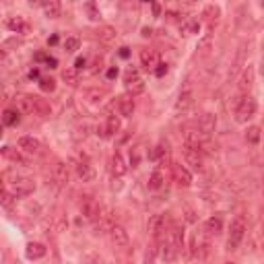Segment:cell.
Instances as JSON below:
<instances>
[{"label":"cell","mask_w":264,"mask_h":264,"mask_svg":"<svg viewBox=\"0 0 264 264\" xmlns=\"http://www.w3.org/2000/svg\"><path fill=\"white\" fill-rule=\"evenodd\" d=\"M13 103H15V110L19 113H33L36 112V97H31V95H15Z\"/></svg>","instance_id":"8"},{"label":"cell","mask_w":264,"mask_h":264,"mask_svg":"<svg viewBox=\"0 0 264 264\" xmlns=\"http://www.w3.org/2000/svg\"><path fill=\"white\" fill-rule=\"evenodd\" d=\"M163 223H165V219H163L161 215H153L151 219H149V223H147V231L157 237L159 233L163 231V229H161V227H163Z\"/></svg>","instance_id":"21"},{"label":"cell","mask_w":264,"mask_h":264,"mask_svg":"<svg viewBox=\"0 0 264 264\" xmlns=\"http://www.w3.org/2000/svg\"><path fill=\"white\" fill-rule=\"evenodd\" d=\"M52 176H54V182H56V184L64 186V184L68 182V167H66L62 161H58V163L54 165V169H52Z\"/></svg>","instance_id":"20"},{"label":"cell","mask_w":264,"mask_h":264,"mask_svg":"<svg viewBox=\"0 0 264 264\" xmlns=\"http://www.w3.org/2000/svg\"><path fill=\"white\" fill-rule=\"evenodd\" d=\"M246 141L250 145H258V141H260V128L258 126H250V128L246 130Z\"/></svg>","instance_id":"35"},{"label":"cell","mask_w":264,"mask_h":264,"mask_svg":"<svg viewBox=\"0 0 264 264\" xmlns=\"http://www.w3.org/2000/svg\"><path fill=\"white\" fill-rule=\"evenodd\" d=\"M174 180L178 182V186L182 188H188L192 186V174H190V169H186L184 165H174Z\"/></svg>","instance_id":"13"},{"label":"cell","mask_w":264,"mask_h":264,"mask_svg":"<svg viewBox=\"0 0 264 264\" xmlns=\"http://www.w3.org/2000/svg\"><path fill=\"white\" fill-rule=\"evenodd\" d=\"M192 103H194V93L192 91H182V93L178 95V101H176V112L184 113V112H188L192 108Z\"/></svg>","instance_id":"16"},{"label":"cell","mask_w":264,"mask_h":264,"mask_svg":"<svg viewBox=\"0 0 264 264\" xmlns=\"http://www.w3.org/2000/svg\"><path fill=\"white\" fill-rule=\"evenodd\" d=\"M113 229V223H112V217L110 215H101L99 219H97V223H95V233H110Z\"/></svg>","instance_id":"26"},{"label":"cell","mask_w":264,"mask_h":264,"mask_svg":"<svg viewBox=\"0 0 264 264\" xmlns=\"http://www.w3.org/2000/svg\"><path fill=\"white\" fill-rule=\"evenodd\" d=\"M97 38H99V41H112L113 38H116V29L110 27V25H103L97 31Z\"/></svg>","instance_id":"33"},{"label":"cell","mask_w":264,"mask_h":264,"mask_svg":"<svg viewBox=\"0 0 264 264\" xmlns=\"http://www.w3.org/2000/svg\"><path fill=\"white\" fill-rule=\"evenodd\" d=\"M151 33H153V29H149V27L143 29V36H145V38H151Z\"/></svg>","instance_id":"51"},{"label":"cell","mask_w":264,"mask_h":264,"mask_svg":"<svg viewBox=\"0 0 264 264\" xmlns=\"http://www.w3.org/2000/svg\"><path fill=\"white\" fill-rule=\"evenodd\" d=\"M13 264H21V262H19V260H15V262H13Z\"/></svg>","instance_id":"54"},{"label":"cell","mask_w":264,"mask_h":264,"mask_svg":"<svg viewBox=\"0 0 264 264\" xmlns=\"http://www.w3.org/2000/svg\"><path fill=\"white\" fill-rule=\"evenodd\" d=\"M110 171H112V176L113 178H122L126 171H128V165L124 163V159L120 153H113L112 159H110Z\"/></svg>","instance_id":"12"},{"label":"cell","mask_w":264,"mask_h":264,"mask_svg":"<svg viewBox=\"0 0 264 264\" xmlns=\"http://www.w3.org/2000/svg\"><path fill=\"white\" fill-rule=\"evenodd\" d=\"M62 81L66 85H71V87H76L78 85V71H76L75 66L64 68V71H62Z\"/></svg>","instance_id":"29"},{"label":"cell","mask_w":264,"mask_h":264,"mask_svg":"<svg viewBox=\"0 0 264 264\" xmlns=\"http://www.w3.org/2000/svg\"><path fill=\"white\" fill-rule=\"evenodd\" d=\"M141 64L147 71H155V68L161 64V58H159L157 50H141Z\"/></svg>","instance_id":"10"},{"label":"cell","mask_w":264,"mask_h":264,"mask_svg":"<svg viewBox=\"0 0 264 264\" xmlns=\"http://www.w3.org/2000/svg\"><path fill=\"white\" fill-rule=\"evenodd\" d=\"M260 75L264 76V58H262V62H260Z\"/></svg>","instance_id":"53"},{"label":"cell","mask_w":264,"mask_h":264,"mask_svg":"<svg viewBox=\"0 0 264 264\" xmlns=\"http://www.w3.org/2000/svg\"><path fill=\"white\" fill-rule=\"evenodd\" d=\"M76 174L83 182H91L95 178V169L91 167L87 161H81V163H76Z\"/></svg>","instance_id":"25"},{"label":"cell","mask_w":264,"mask_h":264,"mask_svg":"<svg viewBox=\"0 0 264 264\" xmlns=\"http://www.w3.org/2000/svg\"><path fill=\"white\" fill-rule=\"evenodd\" d=\"M4 25L10 29V31H15V33H25L29 29V25L25 23V19L23 17H8L4 21Z\"/></svg>","instance_id":"19"},{"label":"cell","mask_w":264,"mask_h":264,"mask_svg":"<svg viewBox=\"0 0 264 264\" xmlns=\"http://www.w3.org/2000/svg\"><path fill=\"white\" fill-rule=\"evenodd\" d=\"M204 15L209 17V21H213V19L217 21V17H219V8H217V6H209V8L204 10Z\"/></svg>","instance_id":"42"},{"label":"cell","mask_w":264,"mask_h":264,"mask_svg":"<svg viewBox=\"0 0 264 264\" xmlns=\"http://www.w3.org/2000/svg\"><path fill=\"white\" fill-rule=\"evenodd\" d=\"M85 64H87V60L85 58H76V62H75V68L78 73H81V68H85Z\"/></svg>","instance_id":"44"},{"label":"cell","mask_w":264,"mask_h":264,"mask_svg":"<svg viewBox=\"0 0 264 264\" xmlns=\"http://www.w3.org/2000/svg\"><path fill=\"white\" fill-rule=\"evenodd\" d=\"M120 126H122V124H120V118H118V116H108L106 124H103V126H99V128H97V132L103 136V139H110V136L118 134Z\"/></svg>","instance_id":"11"},{"label":"cell","mask_w":264,"mask_h":264,"mask_svg":"<svg viewBox=\"0 0 264 264\" xmlns=\"http://www.w3.org/2000/svg\"><path fill=\"white\" fill-rule=\"evenodd\" d=\"M225 264H235V262H225Z\"/></svg>","instance_id":"55"},{"label":"cell","mask_w":264,"mask_h":264,"mask_svg":"<svg viewBox=\"0 0 264 264\" xmlns=\"http://www.w3.org/2000/svg\"><path fill=\"white\" fill-rule=\"evenodd\" d=\"M36 192V182L29 180V178H17L13 182V194L15 198H25L29 194Z\"/></svg>","instance_id":"5"},{"label":"cell","mask_w":264,"mask_h":264,"mask_svg":"<svg viewBox=\"0 0 264 264\" xmlns=\"http://www.w3.org/2000/svg\"><path fill=\"white\" fill-rule=\"evenodd\" d=\"M29 78H31V81H33V78H38V81H39V68H31V71H29Z\"/></svg>","instance_id":"45"},{"label":"cell","mask_w":264,"mask_h":264,"mask_svg":"<svg viewBox=\"0 0 264 264\" xmlns=\"http://www.w3.org/2000/svg\"><path fill=\"white\" fill-rule=\"evenodd\" d=\"M118 110H120V116L130 118L132 113H134V99H132V95H124V97H120V101H118Z\"/></svg>","instance_id":"18"},{"label":"cell","mask_w":264,"mask_h":264,"mask_svg":"<svg viewBox=\"0 0 264 264\" xmlns=\"http://www.w3.org/2000/svg\"><path fill=\"white\" fill-rule=\"evenodd\" d=\"M19 149L25 155H31V157H36L41 153V143L38 139H33V136H21V139L17 141Z\"/></svg>","instance_id":"6"},{"label":"cell","mask_w":264,"mask_h":264,"mask_svg":"<svg viewBox=\"0 0 264 264\" xmlns=\"http://www.w3.org/2000/svg\"><path fill=\"white\" fill-rule=\"evenodd\" d=\"M126 91H128V95H132V97L143 93V91H145V81H143V78H134V81L126 83Z\"/></svg>","instance_id":"31"},{"label":"cell","mask_w":264,"mask_h":264,"mask_svg":"<svg viewBox=\"0 0 264 264\" xmlns=\"http://www.w3.org/2000/svg\"><path fill=\"white\" fill-rule=\"evenodd\" d=\"M260 229H262V235H264V206H262V211H260Z\"/></svg>","instance_id":"49"},{"label":"cell","mask_w":264,"mask_h":264,"mask_svg":"<svg viewBox=\"0 0 264 264\" xmlns=\"http://www.w3.org/2000/svg\"><path fill=\"white\" fill-rule=\"evenodd\" d=\"M39 89L45 91V93H52V91L56 89V81L50 78V76H41L39 78Z\"/></svg>","instance_id":"36"},{"label":"cell","mask_w":264,"mask_h":264,"mask_svg":"<svg viewBox=\"0 0 264 264\" xmlns=\"http://www.w3.org/2000/svg\"><path fill=\"white\" fill-rule=\"evenodd\" d=\"M45 254H48V248H45L43 244H39V242H31V244H27V248H25V256H27L29 260L43 258Z\"/></svg>","instance_id":"17"},{"label":"cell","mask_w":264,"mask_h":264,"mask_svg":"<svg viewBox=\"0 0 264 264\" xmlns=\"http://www.w3.org/2000/svg\"><path fill=\"white\" fill-rule=\"evenodd\" d=\"M182 157H184V161H186V165H190L194 171H200L204 167V155L200 151H196V149L184 147L182 149Z\"/></svg>","instance_id":"4"},{"label":"cell","mask_w":264,"mask_h":264,"mask_svg":"<svg viewBox=\"0 0 264 264\" xmlns=\"http://www.w3.org/2000/svg\"><path fill=\"white\" fill-rule=\"evenodd\" d=\"M204 231H206V235H219L223 231V219L219 215L209 217V219L204 221Z\"/></svg>","instance_id":"14"},{"label":"cell","mask_w":264,"mask_h":264,"mask_svg":"<svg viewBox=\"0 0 264 264\" xmlns=\"http://www.w3.org/2000/svg\"><path fill=\"white\" fill-rule=\"evenodd\" d=\"M215 126H217L215 113H202L200 120H198V130H200L204 136H209L211 132H215Z\"/></svg>","instance_id":"15"},{"label":"cell","mask_w":264,"mask_h":264,"mask_svg":"<svg viewBox=\"0 0 264 264\" xmlns=\"http://www.w3.org/2000/svg\"><path fill=\"white\" fill-rule=\"evenodd\" d=\"M180 31H182V36H194V33L200 31V23L196 19H186L180 23Z\"/></svg>","instance_id":"24"},{"label":"cell","mask_w":264,"mask_h":264,"mask_svg":"<svg viewBox=\"0 0 264 264\" xmlns=\"http://www.w3.org/2000/svg\"><path fill=\"white\" fill-rule=\"evenodd\" d=\"M167 71H169L167 64H159V66L155 68V75H157V76H165V75H167Z\"/></svg>","instance_id":"43"},{"label":"cell","mask_w":264,"mask_h":264,"mask_svg":"<svg viewBox=\"0 0 264 264\" xmlns=\"http://www.w3.org/2000/svg\"><path fill=\"white\" fill-rule=\"evenodd\" d=\"M165 149H167V147H163V145H157V147L153 149V151L149 153V159H153V161H157V159L165 153Z\"/></svg>","instance_id":"39"},{"label":"cell","mask_w":264,"mask_h":264,"mask_svg":"<svg viewBox=\"0 0 264 264\" xmlns=\"http://www.w3.org/2000/svg\"><path fill=\"white\" fill-rule=\"evenodd\" d=\"M85 8L89 10V15H91L89 19H93V21H99V19H101V15H99V10L95 8V4H93V2H87V4H85Z\"/></svg>","instance_id":"40"},{"label":"cell","mask_w":264,"mask_h":264,"mask_svg":"<svg viewBox=\"0 0 264 264\" xmlns=\"http://www.w3.org/2000/svg\"><path fill=\"white\" fill-rule=\"evenodd\" d=\"M128 56H130L128 48H120V58H128Z\"/></svg>","instance_id":"47"},{"label":"cell","mask_w":264,"mask_h":264,"mask_svg":"<svg viewBox=\"0 0 264 264\" xmlns=\"http://www.w3.org/2000/svg\"><path fill=\"white\" fill-rule=\"evenodd\" d=\"M78 38H66V41H64V52H68V54H73V52H76L78 50Z\"/></svg>","instance_id":"37"},{"label":"cell","mask_w":264,"mask_h":264,"mask_svg":"<svg viewBox=\"0 0 264 264\" xmlns=\"http://www.w3.org/2000/svg\"><path fill=\"white\" fill-rule=\"evenodd\" d=\"M256 110H258V103L254 97H250L246 95L242 101L237 103V108H235V122L237 124H246L250 122L252 118L256 116Z\"/></svg>","instance_id":"1"},{"label":"cell","mask_w":264,"mask_h":264,"mask_svg":"<svg viewBox=\"0 0 264 264\" xmlns=\"http://www.w3.org/2000/svg\"><path fill=\"white\" fill-rule=\"evenodd\" d=\"M41 8H43L45 17H50V19H58L60 13H62V4L58 2V0H50V2H43Z\"/></svg>","instance_id":"22"},{"label":"cell","mask_w":264,"mask_h":264,"mask_svg":"<svg viewBox=\"0 0 264 264\" xmlns=\"http://www.w3.org/2000/svg\"><path fill=\"white\" fill-rule=\"evenodd\" d=\"M134 78H141L139 76V71H136V68H128V71H126V76H124V83H130V81H134Z\"/></svg>","instance_id":"41"},{"label":"cell","mask_w":264,"mask_h":264,"mask_svg":"<svg viewBox=\"0 0 264 264\" xmlns=\"http://www.w3.org/2000/svg\"><path fill=\"white\" fill-rule=\"evenodd\" d=\"M81 213L85 215V219L89 221H97L101 217V206L93 196H83L81 200Z\"/></svg>","instance_id":"3"},{"label":"cell","mask_w":264,"mask_h":264,"mask_svg":"<svg viewBox=\"0 0 264 264\" xmlns=\"http://www.w3.org/2000/svg\"><path fill=\"white\" fill-rule=\"evenodd\" d=\"M19 122H21V113H19L17 110L6 108V110L2 112V124H4V126H17Z\"/></svg>","instance_id":"27"},{"label":"cell","mask_w":264,"mask_h":264,"mask_svg":"<svg viewBox=\"0 0 264 264\" xmlns=\"http://www.w3.org/2000/svg\"><path fill=\"white\" fill-rule=\"evenodd\" d=\"M45 64H48L50 68H56V66H58V60H56V58H48V60H45Z\"/></svg>","instance_id":"48"},{"label":"cell","mask_w":264,"mask_h":264,"mask_svg":"<svg viewBox=\"0 0 264 264\" xmlns=\"http://www.w3.org/2000/svg\"><path fill=\"white\" fill-rule=\"evenodd\" d=\"M254 76H256L254 66L248 64L244 71H242V75H239V78H237V89H239V93H248V91L254 87Z\"/></svg>","instance_id":"7"},{"label":"cell","mask_w":264,"mask_h":264,"mask_svg":"<svg viewBox=\"0 0 264 264\" xmlns=\"http://www.w3.org/2000/svg\"><path fill=\"white\" fill-rule=\"evenodd\" d=\"M246 235V223L242 217L231 221V227H229V239H227V248L229 250H237V246L242 244V239Z\"/></svg>","instance_id":"2"},{"label":"cell","mask_w":264,"mask_h":264,"mask_svg":"<svg viewBox=\"0 0 264 264\" xmlns=\"http://www.w3.org/2000/svg\"><path fill=\"white\" fill-rule=\"evenodd\" d=\"M103 95H106V93H103V91H97V89H93V91H89V93H87L91 103H99L103 99Z\"/></svg>","instance_id":"38"},{"label":"cell","mask_w":264,"mask_h":264,"mask_svg":"<svg viewBox=\"0 0 264 264\" xmlns=\"http://www.w3.org/2000/svg\"><path fill=\"white\" fill-rule=\"evenodd\" d=\"M153 13H155V17H159V15H161V6H159V4H153Z\"/></svg>","instance_id":"50"},{"label":"cell","mask_w":264,"mask_h":264,"mask_svg":"<svg viewBox=\"0 0 264 264\" xmlns=\"http://www.w3.org/2000/svg\"><path fill=\"white\" fill-rule=\"evenodd\" d=\"M163 174H161V171H153V174H151V178H149V190H159V188H161L163 186Z\"/></svg>","instance_id":"34"},{"label":"cell","mask_w":264,"mask_h":264,"mask_svg":"<svg viewBox=\"0 0 264 264\" xmlns=\"http://www.w3.org/2000/svg\"><path fill=\"white\" fill-rule=\"evenodd\" d=\"M106 76L110 78V81H112V78H116L118 76V68H110V71L106 73Z\"/></svg>","instance_id":"46"},{"label":"cell","mask_w":264,"mask_h":264,"mask_svg":"<svg viewBox=\"0 0 264 264\" xmlns=\"http://www.w3.org/2000/svg\"><path fill=\"white\" fill-rule=\"evenodd\" d=\"M2 155H4L6 159H10V161L19 163V165H27V161L21 157V153H19V151H15L13 147H2Z\"/></svg>","instance_id":"30"},{"label":"cell","mask_w":264,"mask_h":264,"mask_svg":"<svg viewBox=\"0 0 264 264\" xmlns=\"http://www.w3.org/2000/svg\"><path fill=\"white\" fill-rule=\"evenodd\" d=\"M262 8H264V2H262Z\"/></svg>","instance_id":"56"},{"label":"cell","mask_w":264,"mask_h":264,"mask_svg":"<svg viewBox=\"0 0 264 264\" xmlns=\"http://www.w3.org/2000/svg\"><path fill=\"white\" fill-rule=\"evenodd\" d=\"M110 239L112 244L116 248H126L130 244V237H128V231L122 227V225H113V229L110 231Z\"/></svg>","instance_id":"9"},{"label":"cell","mask_w":264,"mask_h":264,"mask_svg":"<svg viewBox=\"0 0 264 264\" xmlns=\"http://www.w3.org/2000/svg\"><path fill=\"white\" fill-rule=\"evenodd\" d=\"M50 112H52L50 103L45 101V99H41V97H36V113H38V116L48 118V116H50Z\"/></svg>","instance_id":"32"},{"label":"cell","mask_w":264,"mask_h":264,"mask_svg":"<svg viewBox=\"0 0 264 264\" xmlns=\"http://www.w3.org/2000/svg\"><path fill=\"white\" fill-rule=\"evenodd\" d=\"M48 43H50V45H56V43H58V36H52V38L48 39Z\"/></svg>","instance_id":"52"},{"label":"cell","mask_w":264,"mask_h":264,"mask_svg":"<svg viewBox=\"0 0 264 264\" xmlns=\"http://www.w3.org/2000/svg\"><path fill=\"white\" fill-rule=\"evenodd\" d=\"M165 239H167V242H169L171 246H174L176 250H180V248L184 246V231H182L180 227H171Z\"/></svg>","instance_id":"23"},{"label":"cell","mask_w":264,"mask_h":264,"mask_svg":"<svg viewBox=\"0 0 264 264\" xmlns=\"http://www.w3.org/2000/svg\"><path fill=\"white\" fill-rule=\"evenodd\" d=\"M159 256H161V260H165V262H171L178 256V250L165 239V242L161 244V248H159Z\"/></svg>","instance_id":"28"}]
</instances>
